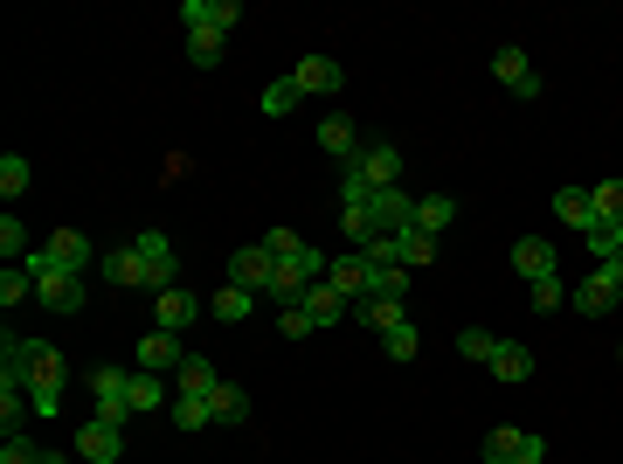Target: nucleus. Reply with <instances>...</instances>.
<instances>
[{"label":"nucleus","instance_id":"0eeeda50","mask_svg":"<svg viewBox=\"0 0 623 464\" xmlns=\"http://www.w3.org/2000/svg\"><path fill=\"white\" fill-rule=\"evenodd\" d=\"M568 298H576V313H582V319H603V313H610V305L623 298V285H616V277H610V264H595V271H589V277H582V285H576V292H568Z\"/></svg>","mask_w":623,"mask_h":464},{"label":"nucleus","instance_id":"6ab92c4d","mask_svg":"<svg viewBox=\"0 0 623 464\" xmlns=\"http://www.w3.org/2000/svg\"><path fill=\"white\" fill-rule=\"evenodd\" d=\"M222 389V375H215V360H201V354H188V360H180V396H215Z\"/></svg>","mask_w":623,"mask_h":464},{"label":"nucleus","instance_id":"c756f323","mask_svg":"<svg viewBox=\"0 0 623 464\" xmlns=\"http://www.w3.org/2000/svg\"><path fill=\"white\" fill-rule=\"evenodd\" d=\"M29 180H35V167L21 160V152H0V194L21 201V194H29Z\"/></svg>","mask_w":623,"mask_h":464},{"label":"nucleus","instance_id":"c85d7f7f","mask_svg":"<svg viewBox=\"0 0 623 464\" xmlns=\"http://www.w3.org/2000/svg\"><path fill=\"white\" fill-rule=\"evenodd\" d=\"M395 256H402V271H423L430 256H436V236H423V229H402V236H395Z\"/></svg>","mask_w":623,"mask_h":464},{"label":"nucleus","instance_id":"20e7f679","mask_svg":"<svg viewBox=\"0 0 623 464\" xmlns=\"http://www.w3.org/2000/svg\"><path fill=\"white\" fill-rule=\"evenodd\" d=\"M201 313H208V298H194L188 285H167L160 298H152V326H160V333H188Z\"/></svg>","mask_w":623,"mask_h":464},{"label":"nucleus","instance_id":"7ed1b4c3","mask_svg":"<svg viewBox=\"0 0 623 464\" xmlns=\"http://www.w3.org/2000/svg\"><path fill=\"white\" fill-rule=\"evenodd\" d=\"M76 457H84V464H118L125 457V430L104 423V416H84V423H76Z\"/></svg>","mask_w":623,"mask_h":464},{"label":"nucleus","instance_id":"39448f33","mask_svg":"<svg viewBox=\"0 0 623 464\" xmlns=\"http://www.w3.org/2000/svg\"><path fill=\"white\" fill-rule=\"evenodd\" d=\"M180 21H188V35H229L243 21L236 0H180Z\"/></svg>","mask_w":623,"mask_h":464},{"label":"nucleus","instance_id":"09e8293b","mask_svg":"<svg viewBox=\"0 0 623 464\" xmlns=\"http://www.w3.org/2000/svg\"><path fill=\"white\" fill-rule=\"evenodd\" d=\"M616 360H623V347H616Z\"/></svg>","mask_w":623,"mask_h":464},{"label":"nucleus","instance_id":"7c9ffc66","mask_svg":"<svg viewBox=\"0 0 623 464\" xmlns=\"http://www.w3.org/2000/svg\"><path fill=\"white\" fill-rule=\"evenodd\" d=\"M527 451V430H485V464H513Z\"/></svg>","mask_w":623,"mask_h":464},{"label":"nucleus","instance_id":"412c9836","mask_svg":"<svg viewBox=\"0 0 623 464\" xmlns=\"http://www.w3.org/2000/svg\"><path fill=\"white\" fill-rule=\"evenodd\" d=\"M353 313H360V326H374L381 340H388V333H395V326L409 319V313H402V298H360Z\"/></svg>","mask_w":623,"mask_h":464},{"label":"nucleus","instance_id":"9b49d317","mask_svg":"<svg viewBox=\"0 0 623 464\" xmlns=\"http://www.w3.org/2000/svg\"><path fill=\"white\" fill-rule=\"evenodd\" d=\"M368 277H374V264H368L360 250H340V256L326 264V285L340 292V298H368Z\"/></svg>","mask_w":623,"mask_h":464},{"label":"nucleus","instance_id":"2eb2a0df","mask_svg":"<svg viewBox=\"0 0 623 464\" xmlns=\"http://www.w3.org/2000/svg\"><path fill=\"white\" fill-rule=\"evenodd\" d=\"M513 271L527 277V285H540V277H555V243H540V236H519V243H513Z\"/></svg>","mask_w":623,"mask_h":464},{"label":"nucleus","instance_id":"6e6552de","mask_svg":"<svg viewBox=\"0 0 623 464\" xmlns=\"http://www.w3.org/2000/svg\"><path fill=\"white\" fill-rule=\"evenodd\" d=\"M492 76L513 91V97H540V76H534V63H527V49H492Z\"/></svg>","mask_w":623,"mask_h":464},{"label":"nucleus","instance_id":"a18cd8bd","mask_svg":"<svg viewBox=\"0 0 623 464\" xmlns=\"http://www.w3.org/2000/svg\"><path fill=\"white\" fill-rule=\"evenodd\" d=\"M513 464H548V436H534V430H527V451H519Z\"/></svg>","mask_w":623,"mask_h":464},{"label":"nucleus","instance_id":"aec40b11","mask_svg":"<svg viewBox=\"0 0 623 464\" xmlns=\"http://www.w3.org/2000/svg\"><path fill=\"white\" fill-rule=\"evenodd\" d=\"M208 313H215L222 326H243V319L256 313V292H243V285H222L215 298H208Z\"/></svg>","mask_w":623,"mask_h":464},{"label":"nucleus","instance_id":"2f4dec72","mask_svg":"<svg viewBox=\"0 0 623 464\" xmlns=\"http://www.w3.org/2000/svg\"><path fill=\"white\" fill-rule=\"evenodd\" d=\"M29 250H35V243H29V229H21V215L8 209V215H0V256H8V264H21Z\"/></svg>","mask_w":623,"mask_h":464},{"label":"nucleus","instance_id":"dca6fc26","mask_svg":"<svg viewBox=\"0 0 623 464\" xmlns=\"http://www.w3.org/2000/svg\"><path fill=\"white\" fill-rule=\"evenodd\" d=\"M360 139H368V133H360V125H353V118H340V112H332V118L319 125V146L332 152V160H347V167L360 160Z\"/></svg>","mask_w":623,"mask_h":464},{"label":"nucleus","instance_id":"4468645a","mask_svg":"<svg viewBox=\"0 0 623 464\" xmlns=\"http://www.w3.org/2000/svg\"><path fill=\"white\" fill-rule=\"evenodd\" d=\"M42 250H49V256H56V264H63V271H76V277H84V271L97 264V250H91V236H84V229H56V236H49Z\"/></svg>","mask_w":623,"mask_h":464},{"label":"nucleus","instance_id":"9d476101","mask_svg":"<svg viewBox=\"0 0 623 464\" xmlns=\"http://www.w3.org/2000/svg\"><path fill=\"white\" fill-rule=\"evenodd\" d=\"M368 209H374V229H381V236H402V229H415V194H409V188H381Z\"/></svg>","mask_w":623,"mask_h":464},{"label":"nucleus","instance_id":"b1692460","mask_svg":"<svg viewBox=\"0 0 623 464\" xmlns=\"http://www.w3.org/2000/svg\"><path fill=\"white\" fill-rule=\"evenodd\" d=\"M555 215H561L568 229H589V222H595V201H589V188H555Z\"/></svg>","mask_w":623,"mask_h":464},{"label":"nucleus","instance_id":"c03bdc74","mask_svg":"<svg viewBox=\"0 0 623 464\" xmlns=\"http://www.w3.org/2000/svg\"><path fill=\"white\" fill-rule=\"evenodd\" d=\"M256 243H264L271 256H292V250H298V236H292V229H264V236H256Z\"/></svg>","mask_w":623,"mask_h":464},{"label":"nucleus","instance_id":"5701e85b","mask_svg":"<svg viewBox=\"0 0 623 464\" xmlns=\"http://www.w3.org/2000/svg\"><path fill=\"white\" fill-rule=\"evenodd\" d=\"M125 402H133V416H139V409H173L167 381H160V375H139V368H133V389H125Z\"/></svg>","mask_w":623,"mask_h":464},{"label":"nucleus","instance_id":"a878e982","mask_svg":"<svg viewBox=\"0 0 623 464\" xmlns=\"http://www.w3.org/2000/svg\"><path fill=\"white\" fill-rule=\"evenodd\" d=\"M305 313H312V319H319V326H340V319H347V298H340V292H332V285H326V277H319V285H312V292H305Z\"/></svg>","mask_w":623,"mask_h":464},{"label":"nucleus","instance_id":"58836bf2","mask_svg":"<svg viewBox=\"0 0 623 464\" xmlns=\"http://www.w3.org/2000/svg\"><path fill=\"white\" fill-rule=\"evenodd\" d=\"M415 347H423V333H415L409 319H402V326H395V333H388V340H381V354H388V360H415Z\"/></svg>","mask_w":623,"mask_h":464},{"label":"nucleus","instance_id":"4c0bfd02","mask_svg":"<svg viewBox=\"0 0 623 464\" xmlns=\"http://www.w3.org/2000/svg\"><path fill=\"white\" fill-rule=\"evenodd\" d=\"M589 201H595V215L623 222V180H595V188H589Z\"/></svg>","mask_w":623,"mask_h":464},{"label":"nucleus","instance_id":"ea45409f","mask_svg":"<svg viewBox=\"0 0 623 464\" xmlns=\"http://www.w3.org/2000/svg\"><path fill=\"white\" fill-rule=\"evenodd\" d=\"M277 333H284V340H305V333H319V319H312L305 305H284V313H277Z\"/></svg>","mask_w":623,"mask_h":464},{"label":"nucleus","instance_id":"37998d69","mask_svg":"<svg viewBox=\"0 0 623 464\" xmlns=\"http://www.w3.org/2000/svg\"><path fill=\"white\" fill-rule=\"evenodd\" d=\"M561 298H568V285H561V277H540V285H534V298H527V305H534V313H555V305H561Z\"/></svg>","mask_w":623,"mask_h":464},{"label":"nucleus","instance_id":"f3484780","mask_svg":"<svg viewBox=\"0 0 623 464\" xmlns=\"http://www.w3.org/2000/svg\"><path fill=\"white\" fill-rule=\"evenodd\" d=\"M451 222H457V201H451V194H415V229H423V236L444 243Z\"/></svg>","mask_w":623,"mask_h":464},{"label":"nucleus","instance_id":"49530a36","mask_svg":"<svg viewBox=\"0 0 623 464\" xmlns=\"http://www.w3.org/2000/svg\"><path fill=\"white\" fill-rule=\"evenodd\" d=\"M610 277H616V285H623V250H616V256H610Z\"/></svg>","mask_w":623,"mask_h":464},{"label":"nucleus","instance_id":"f257e3e1","mask_svg":"<svg viewBox=\"0 0 623 464\" xmlns=\"http://www.w3.org/2000/svg\"><path fill=\"white\" fill-rule=\"evenodd\" d=\"M353 173L368 180L374 194H381V188H402V146H395V139H360V160H353Z\"/></svg>","mask_w":623,"mask_h":464},{"label":"nucleus","instance_id":"cd10ccee","mask_svg":"<svg viewBox=\"0 0 623 464\" xmlns=\"http://www.w3.org/2000/svg\"><path fill=\"white\" fill-rule=\"evenodd\" d=\"M167 416H173V430H180V436H194V430H208V423H215V409H208L201 396H173V409H167Z\"/></svg>","mask_w":623,"mask_h":464},{"label":"nucleus","instance_id":"79ce46f5","mask_svg":"<svg viewBox=\"0 0 623 464\" xmlns=\"http://www.w3.org/2000/svg\"><path fill=\"white\" fill-rule=\"evenodd\" d=\"M188 63L194 70H215L222 63V35H188Z\"/></svg>","mask_w":623,"mask_h":464},{"label":"nucleus","instance_id":"f03ea898","mask_svg":"<svg viewBox=\"0 0 623 464\" xmlns=\"http://www.w3.org/2000/svg\"><path fill=\"white\" fill-rule=\"evenodd\" d=\"M97 271L112 277L118 292H152V264L139 256V243H118V250H104V256H97Z\"/></svg>","mask_w":623,"mask_h":464},{"label":"nucleus","instance_id":"a211bd4d","mask_svg":"<svg viewBox=\"0 0 623 464\" xmlns=\"http://www.w3.org/2000/svg\"><path fill=\"white\" fill-rule=\"evenodd\" d=\"M492 375H499L506 389H513V381H534V347H519V340H499V354H492Z\"/></svg>","mask_w":623,"mask_h":464},{"label":"nucleus","instance_id":"473e14b6","mask_svg":"<svg viewBox=\"0 0 623 464\" xmlns=\"http://www.w3.org/2000/svg\"><path fill=\"white\" fill-rule=\"evenodd\" d=\"M29 298H35L29 264H8V271H0V305H29Z\"/></svg>","mask_w":623,"mask_h":464},{"label":"nucleus","instance_id":"1a4fd4ad","mask_svg":"<svg viewBox=\"0 0 623 464\" xmlns=\"http://www.w3.org/2000/svg\"><path fill=\"white\" fill-rule=\"evenodd\" d=\"M133 354H139V375H180V360H188L180 354V333H160V326H152Z\"/></svg>","mask_w":623,"mask_h":464},{"label":"nucleus","instance_id":"423d86ee","mask_svg":"<svg viewBox=\"0 0 623 464\" xmlns=\"http://www.w3.org/2000/svg\"><path fill=\"white\" fill-rule=\"evenodd\" d=\"M271 271H277V256H271L264 243H243L236 256H229V285H243V292H256V298L271 292Z\"/></svg>","mask_w":623,"mask_h":464},{"label":"nucleus","instance_id":"f704fd0d","mask_svg":"<svg viewBox=\"0 0 623 464\" xmlns=\"http://www.w3.org/2000/svg\"><path fill=\"white\" fill-rule=\"evenodd\" d=\"M298 97H305V91L292 84V76H277V84L256 97V105H264V118H284V112H298Z\"/></svg>","mask_w":623,"mask_h":464},{"label":"nucleus","instance_id":"a19ab883","mask_svg":"<svg viewBox=\"0 0 623 464\" xmlns=\"http://www.w3.org/2000/svg\"><path fill=\"white\" fill-rule=\"evenodd\" d=\"M29 409H35V416H63V381H35Z\"/></svg>","mask_w":623,"mask_h":464},{"label":"nucleus","instance_id":"72a5a7b5","mask_svg":"<svg viewBox=\"0 0 623 464\" xmlns=\"http://www.w3.org/2000/svg\"><path fill=\"white\" fill-rule=\"evenodd\" d=\"M457 354H464V360H485V368H492V354H499V333L464 326V333H457Z\"/></svg>","mask_w":623,"mask_h":464},{"label":"nucleus","instance_id":"e433bc0d","mask_svg":"<svg viewBox=\"0 0 623 464\" xmlns=\"http://www.w3.org/2000/svg\"><path fill=\"white\" fill-rule=\"evenodd\" d=\"M368 298H409V271H402V264L374 271V277H368Z\"/></svg>","mask_w":623,"mask_h":464},{"label":"nucleus","instance_id":"393cba45","mask_svg":"<svg viewBox=\"0 0 623 464\" xmlns=\"http://www.w3.org/2000/svg\"><path fill=\"white\" fill-rule=\"evenodd\" d=\"M84 389H91V402H104V396H125V389H133V375H125L118 360H97V368L84 375Z\"/></svg>","mask_w":623,"mask_h":464},{"label":"nucleus","instance_id":"de8ad7c7","mask_svg":"<svg viewBox=\"0 0 623 464\" xmlns=\"http://www.w3.org/2000/svg\"><path fill=\"white\" fill-rule=\"evenodd\" d=\"M42 464H70V457H63V451H42Z\"/></svg>","mask_w":623,"mask_h":464},{"label":"nucleus","instance_id":"bb28decb","mask_svg":"<svg viewBox=\"0 0 623 464\" xmlns=\"http://www.w3.org/2000/svg\"><path fill=\"white\" fill-rule=\"evenodd\" d=\"M208 409H215V423H229V430H236V423H250V396L236 389V381H222V389L208 396Z\"/></svg>","mask_w":623,"mask_h":464},{"label":"nucleus","instance_id":"c9c22d12","mask_svg":"<svg viewBox=\"0 0 623 464\" xmlns=\"http://www.w3.org/2000/svg\"><path fill=\"white\" fill-rule=\"evenodd\" d=\"M340 236L347 243H374L381 229H374V209H340Z\"/></svg>","mask_w":623,"mask_h":464},{"label":"nucleus","instance_id":"f8f14e48","mask_svg":"<svg viewBox=\"0 0 623 464\" xmlns=\"http://www.w3.org/2000/svg\"><path fill=\"white\" fill-rule=\"evenodd\" d=\"M139 256H146V264H152V292H167V285H180V277H173V236H167V229H139Z\"/></svg>","mask_w":623,"mask_h":464},{"label":"nucleus","instance_id":"ddd939ff","mask_svg":"<svg viewBox=\"0 0 623 464\" xmlns=\"http://www.w3.org/2000/svg\"><path fill=\"white\" fill-rule=\"evenodd\" d=\"M292 84H298L305 97H332V91H340V84H347V70H340V63H332V56H305V63L292 70Z\"/></svg>","mask_w":623,"mask_h":464},{"label":"nucleus","instance_id":"4be33fe9","mask_svg":"<svg viewBox=\"0 0 623 464\" xmlns=\"http://www.w3.org/2000/svg\"><path fill=\"white\" fill-rule=\"evenodd\" d=\"M582 243H589V256H595V264H610V256L623 250V222H610V215H595V222L582 229Z\"/></svg>","mask_w":623,"mask_h":464}]
</instances>
